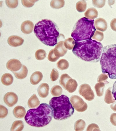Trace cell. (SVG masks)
<instances>
[{
  "label": "cell",
  "mask_w": 116,
  "mask_h": 131,
  "mask_svg": "<svg viewBox=\"0 0 116 131\" xmlns=\"http://www.w3.org/2000/svg\"><path fill=\"white\" fill-rule=\"evenodd\" d=\"M108 79V76L105 73L101 74L98 76L97 81L98 82H105Z\"/></svg>",
  "instance_id": "b9f144b4"
},
{
  "label": "cell",
  "mask_w": 116,
  "mask_h": 131,
  "mask_svg": "<svg viewBox=\"0 0 116 131\" xmlns=\"http://www.w3.org/2000/svg\"><path fill=\"white\" fill-rule=\"evenodd\" d=\"M24 40L18 36L12 35L8 38V43L10 46L17 47L22 45Z\"/></svg>",
  "instance_id": "8fae6325"
},
{
  "label": "cell",
  "mask_w": 116,
  "mask_h": 131,
  "mask_svg": "<svg viewBox=\"0 0 116 131\" xmlns=\"http://www.w3.org/2000/svg\"><path fill=\"white\" fill-rule=\"evenodd\" d=\"M71 78V77H70L68 74L66 73L63 74L61 76L60 80V83L65 89V86L67 82Z\"/></svg>",
  "instance_id": "836d02e7"
},
{
  "label": "cell",
  "mask_w": 116,
  "mask_h": 131,
  "mask_svg": "<svg viewBox=\"0 0 116 131\" xmlns=\"http://www.w3.org/2000/svg\"><path fill=\"white\" fill-rule=\"evenodd\" d=\"M24 123L21 120L15 121L12 124L10 130L22 131L24 128Z\"/></svg>",
  "instance_id": "d4e9b609"
},
{
  "label": "cell",
  "mask_w": 116,
  "mask_h": 131,
  "mask_svg": "<svg viewBox=\"0 0 116 131\" xmlns=\"http://www.w3.org/2000/svg\"><path fill=\"white\" fill-rule=\"evenodd\" d=\"M105 87L104 82H99L96 84L95 86V89L96 91L97 96L101 97L103 95Z\"/></svg>",
  "instance_id": "cb8c5ba5"
},
{
  "label": "cell",
  "mask_w": 116,
  "mask_h": 131,
  "mask_svg": "<svg viewBox=\"0 0 116 131\" xmlns=\"http://www.w3.org/2000/svg\"><path fill=\"white\" fill-rule=\"evenodd\" d=\"M59 77L58 72L55 69H52L51 72L50 73V79L52 81H55L58 79Z\"/></svg>",
  "instance_id": "d590c367"
},
{
  "label": "cell",
  "mask_w": 116,
  "mask_h": 131,
  "mask_svg": "<svg viewBox=\"0 0 116 131\" xmlns=\"http://www.w3.org/2000/svg\"><path fill=\"white\" fill-rule=\"evenodd\" d=\"M94 24L96 29L99 31H105L107 28V23L102 18H98L95 20Z\"/></svg>",
  "instance_id": "4fadbf2b"
},
{
  "label": "cell",
  "mask_w": 116,
  "mask_h": 131,
  "mask_svg": "<svg viewBox=\"0 0 116 131\" xmlns=\"http://www.w3.org/2000/svg\"><path fill=\"white\" fill-rule=\"evenodd\" d=\"M100 62L103 73L108 74L111 79H116V44L104 47Z\"/></svg>",
  "instance_id": "5b68a950"
},
{
  "label": "cell",
  "mask_w": 116,
  "mask_h": 131,
  "mask_svg": "<svg viewBox=\"0 0 116 131\" xmlns=\"http://www.w3.org/2000/svg\"><path fill=\"white\" fill-rule=\"evenodd\" d=\"M103 49L100 42L92 39L75 42L73 53L81 60L90 62H97L100 61Z\"/></svg>",
  "instance_id": "6da1fadb"
},
{
  "label": "cell",
  "mask_w": 116,
  "mask_h": 131,
  "mask_svg": "<svg viewBox=\"0 0 116 131\" xmlns=\"http://www.w3.org/2000/svg\"><path fill=\"white\" fill-rule=\"evenodd\" d=\"M79 94L86 100L91 101L94 100L95 95L90 86L87 84H81L79 88Z\"/></svg>",
  "instance_id": "ba28073f"
},
{
  "label": "cell",
  "mask_w": 116,
  "mask_h": 131,
  "mask_svg": "<svg viewBox=\"0 0 116 131\" xmlns=\"http://www.w3.org/2000/svg\"><path fill=\"white\" fill-rule=\"evenodd\" d=\"M40 104V101L35 94L29 98L28 102V106L30 108H34L38 106Z\"/></svg>",
  "instance_id": "7402d4cb"
},
{
  "label": "cell",
  "mask_w": 116,
  "mask_h": 131,
  "mask_svg": "<svg viewBox=\"0 0 116 131\" xmlns=\"http://www.w3.org/2000/svg\"><path fill=\"white\" fill-rule=\"evenodd\" d=\"M110 26L112 30L116 31V18H114L111 21Z\"/></svg>",
  "instance_id": "ee69618b"
},
{
  "label": "cell",
  "mask_w": 116,
  "mask_h": 131,
  "mask_svg": "<svg viewBox=\"0 0 116 131\" xmlns=\"http://www.w3.org/2000/svg\"><path fill=\"white\" fill-rule=\"evenodd\" d=\"M75 41L72 38H70L65 40L64 41L65 47L69 50L73 49L75 45Z\"/></svg>",
  "instance_id": "1f68e13d"
},
{
  "label": "cell",
  "mask_w": 116,
  "mask_h": 131,
  "mask_svg": "<svg viewBox=\"0 0 116 131\" xmlns=\"http://www.w3.org/2000/svg\"><path fill=\"white\" fill-rule=\"evenodd\" d=\"M38 1H22V5L24 7L30 8L34 5L35 2Z\"/></svg>",
  "instance_id": "ab89813d"
},
{
  "label": "cell",
  "mask_w": 116,
  "mask_h": 131,
  "mask_svg": "<svg viewBox=\"0 0 116 131\" xmlns=\"http://www.w3.org/2000/svg\"><path fill=\"white\" fill-rule=\"evenodd\" d=\"M7 68L12 72H17L21 68L22 65L20 61L16 59H12L7 63Z\"/></svg>",
  "instance_id": "30bf717a"
},
{
  "label": "cell",
  "mask_w": 116,
  "mask_h": 131,
  "mask_svg": "<svg viewBox=\"0 0 116 131\" xmlns=\"http://www.w3.org/2000/svg\"><path fill=\"white\" fill-rule=\"evenodd\" d=\"M99 127L95 124H92L88 125L86 131H100Z\"/></svg>",
  "instance_id": "60d3db41"
},
{
  "label": "cell",
  "mask_w": 116,
  "mask_h": 131,
  "mask_svg": "<svg viewBox=\"0 0 116 131\" xmlns=\"http://www.w3.org/2000/svg\"><path fill=\"white\" fill-rule=\"evenodd\" d=\"M110 107L113 111L116 112V102L111 104Z\"/></svg>",
  "instance_id": "bcb514c9"
},
{
  "label": "cell",
  "mask_w": 116,
  "mask_h": 131,
  "mask_svg": "<svg viewBox=\"0 0 116 131\" xmlns=\"http://www.w3.org/2000/svg\"><path fill=\"white\" fill-rule=\"evenodd\" d=\"M57 66L61 70H64L68 69L69 66L68 61L64 59H61L57 63Z\"/></svg>",
  "instance_id": "4316f807"
},
{
  "label": "cell",
  "mask_w": 116,
  "mask_h": 131,
  "mask_svg": "<svg viewBox=\"0 0 116 131\" xmlns=\"http://www.w3.org/2000/svg\"><path fill=\"white\" fill-rule=\"evenodd\" d=\"M62 88L59 85H56L52 87L50 91L51 94L54 96H58L62 94Z\"/></svg>",
  "instance_id": "f1b7e54d"
},
{
  "label": "cell",
  "mask_w": 116,
  "mask_h": 131,
  "mask_svg": "<svg viewBox=\"0 0 116 131\" xmlns=\"http://www.w3.org/2000/svg\"><path fill=\"white\" fill-rule=\"evenodd\" d=\"M17 79L22 80L25 79L27 77L28 73L27 68L24 65H22L21 68L17 72H12Z\"/></svg>",
  "instance_id": "e0dca14e"
},
{
  "label": "cell",
  "mask_w": 116,
  "mask_h": 131,
  "mask_svg": "<svg viewBox=\"0 0 116 131\" xmlns=\"http://www.w3.org/2000/svg\"><path fill=\"white\" fill-rule=\"evenodd\" d=\"M2 83L6 86L11 85L14 81V78L12 75L9 73H6L2 76L1 79Z\"/></svg>",
  "instance_id": "44dd1931"
},
{
  "label": "cell",
  "mask_w": 116,
  "mask_h": 131,
  "mask_svg": "<svg viewBox=\"0 0 116 131\" xmlns=\"http://www.w3.org/2000/svg\"><path fill=\"white\" fill-rule=\"evenodd\" d=\"M4 101L8 107H12L17 103L18 96L15 93L12 92H8L4 96Z\"/></svg>",
  "instance_id": "9c48e42d"
},
{
  "label": "cell",
  "mask_w": 116,
  "mask_h": 131,
  "mask_svg": "<svg viewBox=\"0 0 116 131\" xmlns=\"http://www.w3.org/2000/svg\"><path fill=\"white\" fill-rule=\"evenodd\" d=\"M34 32L39 40L46 45L54 46L59 36L58 27L53 21L44 19L35 25Z\"/></svg>",
  "instance_id": "7a4b0ae2"
},
{
  "label": "cell",
  "mask_w": 116,
  "mask_h": 131,
  "mask_svg": "<svg viewBox=\"0 0 116 131\" xmlns=\"http://www.w3.org/2000/svg\"><path fill=\"white\" fill-rule=\"evenodd\" d=\"M26 112L24 108L21 106H17L15 108L13 111L14 115L18 119L24 117L26 115Z\"/></svg>",
  "instance_id": "ac0fdd59"
},
{
  "label": "cell",
  "mask_w": 116,
  "mask_h": 131,
  "mask_svg": "<svg viewBox=\"0 0 116 131\" xmlns=\"http://www.w3.org/2000/svg\"><path fill=\"white\" fill-rule=\"evenodd\" d=\"M0 118L3 119L7 116L8 110L5 107L2 105H0Z\"/></svg>",
  "instance_id": "8d00e7d4"
},
{
  "label": "cell",
  "mask_w": 116,
  "mask_h": 131,
  "mask_svg": "<svg viewBox=\"0 0 116 131\" xmlns=\"http://www.w3.org/2000/svg\"><path fill=\"white\" fill-rule=\"evenodd\" d=\"M70 101L76 111L82 112L87 108V105L81 97L76 95L72 96L70 98Z\"/></svg>",
  "instance_id": "52a82bcc"
},
{
  "label": "cell",
  "mask_w": 116,
  "mask_h": 131,
  "mask_svg": "<svg viewBox=\"0 0 116 131\" xmlns=\"http://www.w3.org/2000/svg\"><path fill=\"white\" fill-rule=\"evenodd\" d=\"M49 104L53 111L54 119L63 120L69 118L74 111L68 97L64 95L54 97L49 101Z\"/></svg>",
  "instance_id": "277c9868"
},
{
  "label": "cell",
  "mask_w": 116,
  "mask_h": 131,
  "mask_svg": "<svg viewBox=\"0 0 116 131\" xmlns=\"http://www.w3.org/2000/svg\"><path fill=\"white\" fill-rule=\"evenodd\" d=\"M94 20L85 17L78 20L74 25L71 36L75 41H81L91 39L96 31Z\"/></svg>",
  "instance_id": "8992f818"
},
{
  "label": "cell",
  "mask_w": 116,
  "mask_h": 131,
  "mask_svg": "<svg viewBox=\"0 0 116 131\" xmlns=\"http://www.w3.org/2000/svg\"><path fill=\"white\" fill-rule=\"evenodd\" d=\"M6 3L7 7L12 8L17 7L18 4V1H6Z\"/></svg>",
  "instance_id": "74e56055"
},
{
  "label": "cell",
  "mask_w": 116,
  "mask_h": 131,
  "mask_svg": "<svg viewBox=\"0 0 116 131\" xmlns=\"http://www.w3.org/2000/svg\"><path fill=\"white\" fill-rule=\"evenodd\" d=\"M49 86L47 84L42 83L38 88V93L41 97L45 98L49 94Z\"/></svg>",
  "instance_id": "5bb4252c"
},
{
  "label": "cell",
  "mask_w": 116,
  "mask_h": 131,
  "mask_svg": "<svg viewBox=\"0 0 116 131\" xmlns=\"http://www.w3.org/2000/svg\"><path fill=\"white\" fill-rule=\"evenodd\" d=\"M112 94L115 100L116 101V81L114 83L113 86Z\"/></svg>",
  "instance_id": "f6af8a7d"
},
{
  "label": "cell",
  "mask_w": 116,
  "mask_h": 131,
  "mask_svg": "<svg viewBox=\"0 0 116 131\" xmlns=\"http://www.w3.org/2000/svg\"><path fill=\"white\" fill-rule=\"evenodd\" d=\"M86 126V123L83 119L78 120L75 122L74 128L75 131H83L84 130Z\"/></svg>",
  "instance_id": "83f0119b"
},
{
  "label": "cell",
  "mask_w": 116,
  "mask_h": 131,
  "mask_svg": "<svg viewBox=\"0 0 116 131\" xmlns=\"http://www.w3.org/2000/svg\"><path fill=\"white\" fill-rule=\"evenodd\" d=\"M60 57L57 51L54 48L50 51L48 54V59L50 62H56Z\"/></svg>",
  "instance_id": "603a6c76"
},
{
  "label": "cell",
  "mask_w": 116,
  "mask_h": 131,
  "mask_svg": "<svg viewBox=\"0 0 116 131\" xmlns=\"http://www.w3.org/2000/svg\"><path fill=\"white\" fill-rule=\"evenodd\" d=\"M43 77V74L41 72H35L31 76L30 79L31 83L33 85H37L42 81Z\"/></svg>",
  "instance_id": "2e32d148"
},
{
  "label": "cell",
  "mask_w": 116,
  "mask_h": 131,
  "mask_svg": "<svg viewBox=\"0 0 116 131\" xmlns=\"http://www.w3.org/2000/svg\"><path fill=\"white\" fill-rule=\"evenodd\" d=\"M105 1H92L93 5L97 8H102L105 6Z\"/></svg>",
  "instance_id": "f35d334b"
},
{
  "label": "cell",
  "mask_w": 116,
  "mask_h": 131,
  "mask_svg": "<svg viewBox=\"0 0 116 131\" xmlns=\"http://www.w3.org/2000/svg\"><path fill=\"white\" fill-rule=\"evenodd\" d=\"M85 16L86 18L90 20H93L97 17L98 12L96 8H91L87 10L85 12Z\"/></svg>",
  "instance_id": "d6986e66"
},
{
  "label": "cell",
  "mask_w": 116,
  "mask_h": 131,
  "mask_svg": "<svg viewBox=\"0 0 116 131\" xmlns=\"http://www.w3.org/2000/svg\"><path fill=\"white\" fill-rule=\"evenodd\" d=\"M34 25L30 20H26L23 22L21 26L22 32L25 34H29L33 32Z\"/></svg>",
  "instance_id": "7c38bea8"
},
{
  "label": "cell",
  "mask_w": 116,
  "mask_h": 131,
  "mask_svg": "<svg viewBox=\"0 0 116 131\" xmlns=\"http://www.w3.org/2000/svg\"><path fill=\"white\" fill-rule=\"evenodd\" d=\"M78 86V84L76 81L71 78L67 82L65 90L69 93H72L76 90Z\"/></svg>",
  "instance_id": "9a60e30c"
},
{
  "label": "cell",
  "mask_w": 116,
  "mask_h": 131,
  "mask_svg": "<svg viewBox=\"0 0 116 131\" xmlns=\"http://www.w3.org/2000/svg\"><path fill=\"white\" fill-rule=\"evenodd\" d=\"M104 34L102 32L96 31L92 38L99 42L102 41L104 39Z\"/></svg>",
  "instance_id": "e575fe53"
},
{
  "label": "cell",
  "mask_w": 116,
  "mask_h": 131,
  "mask_svg": "<svg viewBox=\"0 0 116 131\" xmlns=\"http://www.w3.org/2000/svg\"><path fill=\"white\" fill-rule=\"evenodd\" d=\"M46 53L45 51L42 49L37 50L35 54L36 59L39 60H44L46 58Z\"/></svg>",
  "instance_id": "d6a6232c"
},
{
  "label": "cell",
  "mask_w": 116,
  "mask_h": 131,
  "mask_svg": "<svg viewBox=\"0 0 116 131\" xmlns=\"http://www.w3.org/2000/svg\"><path fill=\"white\" fill-rule=\"evenodd\" d=\"M110 122L113 125L116 126V113H113L112 114L110 118Z\"/></svg>",
  "instance_id": "7bdbcfd3"
},
{
  "label": "cell",
  "mask_w": 116,
  "mask_h": 131,
  "mask_svg": "<svg viewBox=\"0 0 116 131\" xmlns=\"http://www.w3.org/2000/svg\"><path fill=\"white\" fill-rule=\"evenodd\" d=\"M55 48L58 52L61 57L64 56L67 51V49L65 47L64 42L61 41L58 42L56 45Z\"/></svg>",
  "instance_id": "ffe728a7"
},
{
  "label": "cell",
  "mask_w": 116,
  "mask_h": 131,
  "mask_svg": "<svg viewBox=\"0 0 116 131\" xmlns=\"http://www.w3.org/2000/svg\"><path fill=\"white\" fill-rule=\"evenodd\" d=\"M104 101L107 104H109L115 102V99H114L111 90V88L107 89L105 93Z\"/></svg>",
  "instance_id": "484cf974"
},
{
  "label": "cell",
  "mask_w": 116,
  "mask_h": 131,
  "mask_svg": "<svg viewBox=\"0 0 116 131\" xmlns=\"http://www.w3.org/2000/svg\"><path fill=\"white\" fill-rule=\"evenodd\" d=\"M87 7V4L85 1H80L77 3L76 8L78 12H83L85 11Z\"/></svg>",
  "instance_id": "f546056e"
},
{
  "label": "cell",
  "mask_w": 116,
  "mask_h": 131,
  "mask_svg": "<svg viewBox=\"0 0 116 131\" xmlns=\"http://www.w3.org/2000/svg\"><path fill=\"white\" fill-rule=\"evenodd\" d=\"M53 116V111L51 107L44 103L40 104L36 108L29 110L24 119L29 125L41 127L49 124Z\"/></svg>",
  "instance_id": "3957f363"
},
{
  "label": "cell",
  "mask_w": 116,
  "mask_h": 131,
  "mask_svg": "<svg viewBox=\"0 0 116 131\" xmlns=\"http://www.w3.org/2000/svg\"><path fill=\"white\" fill-rule=\"evenodd\" d=\"M65 5L64 1H52L50 2V7L55 9H60L64 7Z\"/></svg>",
  "instance_id": "4dcf8cb0"
}]
</instances>
